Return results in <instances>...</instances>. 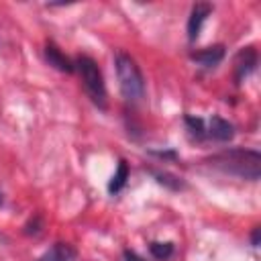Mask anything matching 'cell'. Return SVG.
Masks as SVG:
<instances>
[{"label":"cell","mask_w":261,"mask_h":261,"mask_svg":"<svg viewBox=\"0 0 261 261\" xmlns=\"http://www.w3.org/2000/svg\"><path fill=\"white\" fill-rule=\"evenodd\" d=\"M2 200H4V198H2V192H0V204H2Z\"/></svg>","instance_id":"cell-16"},{"label":"cell","mask_w":261,"mask_h":261,"mask_svg":"<svg viewBox=\"0 0 261 261\" xmlns=\"http://www.w3.org/2000/svg\"><path fill=\"white\" fill-rule=\"evenodd\" d=\"M45 59L49 61V65H53L55 69H59V71H63V73H71L75 67H73V63L59 51V47L57 45H53V43H47L45 45Z\"/></svg>","instance_id":"cell-7"},{"label":"cell","mask_w":261,"mask_h":261,"mask_svg":"<svg viewBox=\"0 0 261 261\" xmlns=\"http://www.w3.org/2000/svg\"><path fill=\"white\" fill-rule=\"evenodd\" d=\"M75 249L67 243H55L49 251H45L39 261H75Z\"/></svg>","instance_id":"cell-8"},{"label":"cell","mask_w":261,"mask_h":261,"mask_svg":"<svg viewBox=\"0 0 261 261\" xmlns=\"http://www.w3.org/2000/svg\"><path fill=\"white\" fill-rule=\"evenodd\" d=\"M126 179H128V165H126L124 159H120V161H118V169H116V173L112 175V179H110V184H108V192H110V194L120 192V190L124 188Z\"/></svg>","instance_id":"cell-10"},{"label":"cell","mask_w":261,"mask_h":261,"mask_svg":"<svg viewBox=\"0 0 261 261\" xmlns=\"http://www.w3.org/2000/svg\"><path fill=\"white\" fill-rule=\"evenodd\" d=\"M151 173L157 177L159 184H163V186H167V188H171V190L184 188V181H181L177 175H173V173H167V171H151Z\"/></svg>","instance_id":"cell-12"},{"label":"cell","mask_w":261,"mask_h":261,"mask_svg":"<svg viewBox=\"0 0 261 261\" xmlns=\"http://www.w3.org/2000/svg\"><path fill=\"white\" fill-rule=\"evenodd\" d=\"M124 261H143L135 251H124Z\"/></svg>","instance_id":"cell-14"},{"label":"cell","mask_w":261,"mask_h":261,"mask_svg":"<svg viewBox=\"0 0 261 261\" xmlns=\"http://www.w3.org/2000/svg\"><path fill=\"white\" fill-rule=\"evenodd\" d=\"M210 10H212V6L206 4V2H198V4L192 6L190 18H188V39H190V41H196V39H198L200 31H202V24H204V20L208 18Z\"/></svg>","instance_id":"cell-5"},{"label":"cell","mask_w":261,"mask_h":261,"mask_svg":"<svg viewBox=\"0 0 261 261\" xmlns=\"http://www.w3.org/2000/svg\"><path fill=\"white\" fill-rule=\"evenodd\" d=\"M186 124H188V130L192 133V137L196 139H204L206 137V128H204V120L202 118H196V116H186Z\"/></svg>","instance_id":"cell-13"},{"label":"cell","mask_w":261,"mask_h":261,"mask_svg":"<svg viewBox=\"0 0 261 261\" xmlns=\"http://www.w3.org/2000/svg\"><path fill=\"white\" fill-rule=\"evenodd\" d=\"M149 251H151V255L155 257V259H159V261H165V259H169L171 255H173V245L171 243H151L149 245Z\"/></svg>","instance_id":"cell-11"},{"label":"cell","mask_w":261,"mask_h":261,"mask_svg":"<svg viewBox=\"0 0 261 261\" xmlns=\"http://www.w3.org/2000/svg\"><path fill=\"white\" fill-rule=\"evenodd\" d=\"M257 65V51L253 47H245L237 53L234 57V80L237 84H241V80H245Z\"/></svg>","instance_id":"cell-4"},{"label":"cell","mask_w":261,"mask_h":261,"mask_svg":"<svg viewBox=\"0 0 261 261\" xmlns=\"http://www.w3.org/2000/svg\"><path fill=\"white\" fill-rule=\"evenodd\" d=\"M208 135L216 141H230L234 137V126L220 116H212L208 122Z\"/></svg>","instance_id":"cell-9"},{"label":"cell","mask_w":261,"mask_h":261,"mask_svg":"<svg viewBox=\"0 0 261 261\" xmlns=\"http://www.w3.org/2000/svg\"><path fill=\"white\" fill-rule=\"evenodd\" d=\"M73 67L80 71V77L84 82V88L88 92V96L92 98V102L100 108H106V86H104V77L102 71L98 67V63L92 57H77Z\"/></svg>","instance_id":"cell-3"},{"label":"cell","mask_w":261,"mask_h":261,"mask_svg":"<svg viewBox=\"0 0 261 261\" xmlns=\"http://www.w3.org/2000/svg\"><path fill=\"white\" fill-rule=\"evenodd\" d=\"M253 245H255V247L259 245V226L253 228Z\"/></svg>","instance_id":"cell-15"},{"label":"cell","mask_w":261,"mask_h":261,"mask_svg":"<svg viewBox=\"0 0 261 261\" xmlns=\"http://www.w3.org/2000/svg\"><path fill=\"white\" fill-rule=\"evenodd\" d=\"M190 57L194 61H198L202 67H214L224 59V47L222 45H212V47H206V49H200V51H192Z\"/></svg>","instance_id":"cell-6"},{"label":"cell","mask_w":261,"mask_h":261,"mask_svg":"<svg viewBox=\"0 0 261 261\" xmlns=\"http://www.w3.org/2000/svg\"><path fill=\"white\" fill-rule=\"evenodd\" d=\"M212 167L243 177V179H251L257 181L261 175V155L257 151L251 149H230V151H222L214 157L208 159Z\"/></svg>","instance_id":"cell-1"},{"label":"cell","mask_w":261,"mask_h":261,"mask_svg":"<svg viewBox=\"0 0 261 261\" xmlns=\"http://www.w3.org/2000/svg\"><path fill=\"white\" fill-rule=\"evenodd\" d=\"M114 67H116V77H118L122 96L130 102L141 100L145 94V82H143V73H141L137 61L128 53L118 51L114 55Z\"/></svg>","instance_id":"cell-2"}]
</instances>
